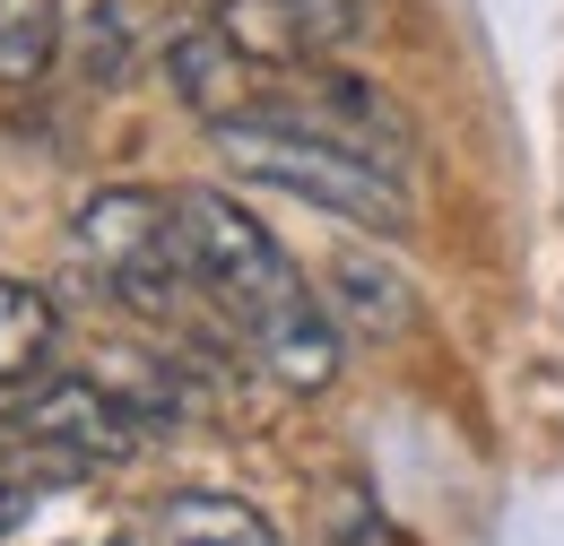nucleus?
Masks as SVG:
<instances>
[{"mask_svg": "<svg viewBox=\"0 0 564 546\" xmlns=\"http://www.w3.org/2000/svg\"><path fill=\"white\" fill-rule=\"evenodd\" d=\"M209 18L252 53L261 69L330 62L339 44L365 35V0H209Z\"/></svg>", "mask_w": 564, "mask_h": 546, "instance_id": "obj_5", "label": "nucleus"}, {"mask_svg": "<svg viewBox=\"0 0 564 546\" xmlns=\"http://www.w3.org/2000/svg\"><path fill=\"white\" fill-rule=\"evenodd\" d=\"M53 339H62V313H53V295H44V286H26V277H0V391H26V382H44Z\"/></svg>", "mask_w": 564, "mask_h": 546, "instance_id": "obj_8", "label": "nucleus"}, {"mask_svg": "<svg viewBox=\"0 0 564 546\" xmlns=\"http://www.w3.org/2000/svg\"><path fill=\"white\" fill-rule=\"evenodd\" d=\"M70 243H78V261L105 277L122 304H140V313H165V304H174V286H192L183 200H165V192H140V183L96 192V200L78 208Z\"/></svg>", "mask_w": 564, "mask_h": 546, "instance_id": "obj_3", "label": "nucleus"}, {"mask_svg": "<svg viewBox=\"0 0 564 546\" xmlns=\"http://www.w3.org/2000/svg\"><path fill=\"white\" fill-rule=\"evenodd\" d=\"M183 200V252L192 286H209L226 321L252 339V356L279 373L286 391H330L339 382V321L286 261V243L226 192H174Z\"/></svg>", "mask_w": 564, "mask_h": 546, "instance_id": "obj_1", "label": "nucleus"}, {"mask_svg": "<svg viewBox=\"0 0 564 546\" xmlns=\"http://www.w3.org/2000/svg\"><path fill=\"white\" fill-rule=\"evenodd\" d=\"M217 156H226V174H243V183H261V192H286V200L322 208V217H339V226L409 234V183H400V165H382V156H365L348 139L279 113L270 96H261L252 113L217 122Z\"/></svg>", "mask_w": 564, "mask_h": 546, "instance_id": "obj_2", "label": "nucleus"}, {"mask_svg": "<svg viewBox=\"0 0 564 546\" xmlns=\"http://www.w3.org/2000/svg\"><path fill=\"white\" fill-rule=\"evenodd\" d=\"M62 53H70V69L87 87H113V78L131 69V9H122V0L70 9V18H62Z\"/></svg>", "mask_w": 564, "mask_h": 546, "instance_id": "obj_10", "label": "nucleus"}, {"mask_svg": "<svg viewBox=\"0 0 564 546\" xmlns=\"http://www.w3.org/2000/svg\"><path fill=\"white\" fill-rule=\"evenodd\" d=\"M0 434L18 443V451H53V460H70V469H122V460H140L148 425L96 373H53V382H26L9 408H0Z\"/></svg>", "mask_w": 564, "mask_h": 546, "instance_id": "obj_4", "label": "nucleus"}, {"mask_svg": "<svg viewBox=\"0 0 564 546\" xmlns=\"http://www.w3.org/2000/svg\"><path fill=\"white\" fill-rule=\"evenodd\" d=\"M156 546H279V521L243 494L217 485H183L156 503Z\"/></svg>", "mask_w": 564, "mask_h": 546, "instance_id": "obj_7", "label": "nucleus"}, {"mask_svg": "<svg viewBox=\"0 0 564 546\" xmlns=\"http://www.w3.org/2000/svg\"><path fill=\"white\" fill-rule=\"evenodd\" d=\"M322 304H330V321H348L356 339H391V330H409V277L391 270V261H339Z\"/></svg>", "mask_w": 564, "mask_h": 546, "instance_id": "obj_9", "label": "nucleus"}, {"mask_svg": "<svg viewBox=\"0 0 564 546\" xmlns=\"http://www.w3.org/2000/svg\"><path fill=\"white\" fill-rule=\"evenodd\" d=\"M62 0H0V78H35L62 53Z\"/></svg>", "mask_w": 564, "mask_h": 546, "instance_id": "obj_11", "label": "nucleus"}, {"mask_svg": "<svg viewBox=\"0 0 564 546\" xmlns=\"http://www.w3.org/2000/svg\"><path fill=\"white\" fill-rule=\"evenodd\" d=\"M87 546H122V538H87Z\"/></svg>", "mask_w": 564, "mask_h": 546, "instance_id": "obj_12", "label": "nucleus"}, {"mask_svg": "<svg viewBox=\"0 0 564 546\" xmlns=\"http://www.w3.org/2000/svg\"><path fill=\"white\" fill-rule=\"evenodd\" d=\"M252 69H261V62H252L217 18H192V26L165 35V87H174V105L200 113L209 131L261 105V78H252Z\"/></svg>", "mask_w": 564, "mask_h": 546, "instance_id": "obj_6", "label": "nucleus"}]
</instances>
